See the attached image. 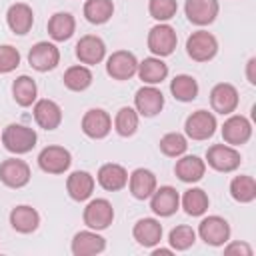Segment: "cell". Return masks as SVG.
I'll use <instances>...</instances> for the list:
<instances>
[{
  "label": "cell",
  "instance_id": "1",
  "mask_svg": "<svg viewBox=\"0 0 256 256\" xmlns=\"http://www.w3.org/2000/svg\"><path fill=\"white\" fill-rule=\"evenodd\" d=\"M0 140H2V144H4V148H6L8 152H12V154L18 156V154L30 152V150L36 146L38 134H36L34 128H30V126H26V124L12 122V124H8V126L2 130Z\"/></svg>",
  "mask_w": 256,
  "mask_h": 256
},
{
  "label": "cell",
  "instance_id": "2",
  "mask_svg": "<svg viewBox=\"0 0 256 256\" xmlns=\"http://www.w3.org/2000/svg\"><path fill=\"white\" fill-rule=\"evenodd\" d=\"M146 44H148V50L152 52V56L166 58V56H170L176 50L178 34H176V30L168 22H158L156 26L150 28Z\"/></svg>",
  "mask_w": 256,
  "mask_h": 256
},
{
  "label": "cell",
  "instance_id": "3",
  "mask_svg": "<svg viewBox=\"0 0 256 256\" xmlns=\"http://www.w3.org/2000/svg\"><path fill=\"white\" fill-rule=\"evenodd\" d=\"M186 54L194 62H210L218 54V40L208 30H196L186 38Z\"/></svg>",
  "mask_w": 256,
  "mask_h": 256
},
{
  "label": "cell",
  "instance_id": "4",
  "mask_svg": "<svg viewBox=\"0 0 256 256\" xmlns=\"http://www.w3.org/2000/svg\"><path fill=\"white\" fill-rule=\"evenodd\" d=\"M218 128V122H216V116L214 112H208L204 108L200 110H194L186 122H184V134L186 138L190 140H196V142H202V140H208L214 136Z\"/></svg>",
  "mask_w": 256,
  "mask_h": 256
},
{
  "label": "cell",
  "instance_id": "5",
  "mask_svg": "<svg viewBox=\"0 0 256 256\" xmlns=\"http://www.w3.org/2000/svg\"><path fill=\"white\" fill-rule=\"evenodd\" d=\"M230 234L232 230H230L228 220L218 214L202 218L198 224V232H196V236H200V240H204V244L208 246H224L230 240Z\"/></svg>",
  "mask_w": 256,
  "mask_h": 256
},
{
  "label": "cell",
  "instance_id": "6",
  "mask_svg": "<svg viewBox=\"0 0 256 256\" xmlns=\"http://www.w3.org/2000/svg\"><path fill=\"white\" fill-rule=\"evenodd\" d=\"M212 170L216 172H234L240 168L242 156L236 150V146L230 144H212L206 150V160H204Z\"/></svg>",
  "mask_w": 256,
  "mask_h": 256
},
{
  "label": "cell",
  "instance_id": "7",
  "mask_svg": "<svg viewBox=\"0 0 256 256\" xmlns=\"http://www.w3.org/2000/svg\"><path fill=\"white\" fill-rule=\"evenodd\" d=\"M82 220L90 230H106L112 222H114V208L112 202L106 198H94L86 204L84 212H82Z\"/></svg>",
  "mask_w": 256,
  "mask_h": 256
},
{
  "label": "cell",
  "instance_id": "8",
  "mask_svg": "<svg viewBox=\"0 0 256 256\" xmlns=\"http://www.w3.org/2000/svg\"><path fill=\"white\" fill-rule=\"evenodd\" d=\"M72 164V154L68 148L50 144L40 150L38 154V166L46 174H64Z\"/></svg>",
  "mask_w": 256,
  "mask_h": 256
},
{
  "label": "cell",
  "instance_id": "9",
  "mask_svg": "<svg viewBox=\"0 0 256 256\" xmlns=\"http://www.w3.org/2000/svg\"><path fill=\"white\" fill-rule=\"evenodd\" d=\"M28 64L36 72L54 70L60 64V50H58V46L54 42H48V40L36 42L30 48V52H28Z\"/></svg>",
  "mask_w": 256,
  "mask_h": 256
},
{
  "label": "cell",
  "instance_id": "10",
  "mask_svg": "<svg viewBox=\"0 0 256 256\" xmlns=\"http://www.w3.org/2000/svg\"><path fill=\"white\" fill-rule=\"evenodd\" d=\"M138 70V58L130 50H116L106 58V74L112 80H130Z\"/></svg>",
  "mask_w": 256,
  "mask_h": 256
},
{
  "label": "cell",
  "instance_id": "11",
  "mask_svg": "<svg viewBox=\"0 0 256 256\" xmlns=\"http://www.w3.org/2000/svg\"><path fill=\"white\" fill-rule=\"evenodd\" d=\"M32 178L28 162L20 158H6L0 162V182L8 188H24Z\"/></svg>",
  "mask_w": 256,
  "mask_h": 256
},
{
  "label": "cell",
  "instance_id": "12",
  "mask_svg": "<svg viewBox=\"0 0 256 256\" xmlns=\"http://www.w3.org/2000/svg\"><path fill=\"white\" fill-rule=\"evenodd\" d=\"M238 102H240V96H238V90L234 84L230 82H218L216 86H212L210 90V106L216 114H222V116H228V114H234L236 108H238Z\"/></svg>",
  "mask_w": 256,
  "mask_h": 256
},
{
  "label": "cell",
  "instance_id": "13",
  "mask_svg": "<svg viewBox=\"0 0 256 256\" xmlns=\"http://www.w3.org/2000/svg\"><path fill=\"white\" fill-rule=\"evenodd\" d=\"M134 108L140 116L144 118H154L156 114L162 112L164 108V94L160 88L156 86H150V84H144L142 88L136 90L134 94Z\"/></svg>",
  "mask_w": 256,
  "mask_h": 256
},
{
  "label": "cell",
  "instance_id": "14",
  "mask_svg": "<svg viewBox=\"0 0 256 256\" xmlns=\"http://www.w3.org/2000/svg\"><path fill=\"white\" fill-rule=\"evenodd\" d=\"M82 132L92 140H102L112 130V116L104 108H90L84 112L80 122Z\"/></svg>",
  "mask_w": 256,
  "mask_h": 256
},
{
  "label": "cell",
  "instance_id": "15",
  "mask_svg": "<svg viewBox=\"0 0 256 256\" xmlns=\"http://www.w3.org/2000/svg\"><path fill=\"white\" fill-rule=\"evenodd\" d=\"M220 132H222V140L226 144H230V146H242L252 136V124L242 114H228V118L224 120Z\"/></svg>",
  "mask_w": 256,
  "mask_h": 256
},
{
  "label": "cell",
  "instance_id": "16",
  "mask_svg": "<svg viewBox=\"0 0 256 256\" xmlns=\"http://www.w3.org/2000/svg\"><path fill=\"white\" fill-rule=\"evenodd\" d=\"M76 58L84 66H94L100 64L106 58V44L100 36L96 34H86L76 42Z\"/></svg>",
  "mask_w": 256,
  "mask_h": 256
},
{
  "label": "cell",
  "instance_id": "17",
  "mask_svg": "<svg viewBox=\"0 0 256 256\" xmlns=\"http://www.w3.org/2000/svg\"><path fill=\"white\" fill-rule=\"evenodd\" d=\"M220 12L218 0H186L184 4V14L188 22L194 26H208L216 20Z\"/></svg>",
  "mask_w": 256,
  "mask_h": 256
},
{
  "label": "cell",
  "instance_id": "18",
  "mask_svg": "<svg viewBox=\"0 0 256 256\" xmlns=\"http://www.w3.org/2000/svg\"><path fill=\"white\" fill-rule=\"evenodd\" d=\"M180 208V194L174 186H160L152 192L150 196V210L160 216V218H168L172 214H176V210Z\"/></svg>",
  "mask_w": 256,
  "mask_h": 256
},
{
  "label": "cell",
  "instance_id": "19",
  "mask_svg": "<svg viewBox=\"0 0 256 256\" xmlns=\"http://www.w3.org/2000/svg\"><path fill=\"white\" fill-rule=\"evenodd\" d=\"M32 114H34V122L42 130H56L62 124V108L58 102L50 98L36 100L32 106Z\"/></svg>",
  "mask_w": 256,
  "mask_h": 256
},
{
  "label": "cell",
  "instance_id": "20",
  "mask_svg": "<svg viewBox=\"0 0 256 256\" xmlns=\"http://www.w3.org/2000/svg\"><path fill=\"white\" fill-rule=\"evenodd\" d=\"M174 174L180 182L186 184L200 182L206 174V162L196 154H182L174 164Z\"/></svg>",
  "mask_w": 256,
  "mask_h": 256
},
{
  "label": "cell",
  "instance_id": "21",
  "mask_svg": "<svg viewBox=\"0 0 256 256\" xmlns=\"http://www.w3.org/2000/svg\"><path fill=\"white\" fill-rule=\"evenodd\" d=\"M70 250L74 256H94L106 250V238L100 236L96 230H80L74 234Z\"/></svg>",
  "mask_w": 256,
  "mask_h": 256
},
{
  "label": "cell",
  "instance_id": "22",
  "mask_svg": "<svg viewBox=\"0 0 256 256\" xmlns=\"http://www.w3.org/2000/svg\"><path fill=\"white\" fill-rule=\"evenodd\" d=\"M6 24L16 36H24L34 26V12L26 2H14L6 10Z\"/></svg>",
  "mask_w": 256,
  "mask_h": 256
},
{
  "label": "cell",
  "instance_id": "23",
  "mask_svg": "<svg viewBox=\"0 0 256 256\" xmlns=\"http://www.w3.org/2000/svg\"><path fill=\"white\" fill-rule=\"evenodd\" d=\"M130 194L136 200H148L152 196V192L158 188V180L156 174L148 168H136L132 170V174H128V184Z\"/></svg>",
  "mask_w": 256,
  "mask_h": 256
},
{
  "label": "cell",
  "instance_id": "24",
  "mask_svg": "<svg viewBox=\"0 0 256 256\" xmlns=\"http://www.w3.org/2000/svg\"><path fill=\"white\" fill-rule=\"evenodd\" d=\"M96 180L106 192H118L128 184V170L122 164L108 162V164H102L98 168Z\"/></svg>",
  "mask_w": 256,
  "mask_h": 256
},
{
  "label": "cell",
  "instance_id": "25",
  "mask_svg": "<svg viewBox=\"0 0 256 256\" xmlns=\"http://www.w3.org/2000/svg\"><path fill=\"white\" fill-rule=\"evenodd\" d=\"M94 186H96V180L90 172L86 170H74L70 172V176L66 178V192L72 200L76 202H84L92 196L94 192Z\"/></svg>",
  "mask_w": 256,
  "mask_h": 256
},
{
  "label": "cell",
  "instance_id": "26",
  "mask_svg": "<svg viewBox=\"0 0 256 256\" xmlns=\"http://www.w3.org/2000/svg\"><path fill=\"white\" fill-rule=\"evenodd\" d=\"M8 220H10L12 230H16L18 234H32L40 226V214H38V210L32 208V206H28V204L14 206L10 210Z\"/></svg>",
  "mask_w": 256,
  "mask_h": 256
},
{
  "label": "cell",
  "instance_id": "27",
  "mask_svg": "<svg viewBox=\"0 0 256 256\" xmlns=\"http://www.w3.org/2000/svg\"><path fill=\"white\" fill-rule=\"evenodd\" d=\"M162 224H160V220H156V218H140L136 224H134V228H132V236H134V240L140 244V246H144V248H154V246H158L160 244V240H162Z\"/></svg>",
  "mask_w": 256,
  "mask_h": 256
},
{
  "label": "cell",
  "instance_id": "28",
  "mask_svg": "<svg viewBox=\"0 0 256 256\" xmlns=\"http://www.w3.org/2000/svg\"><path fill=\"white\" fill-rule=\"evenodd\" d=\"M136 74L144 84L156 86L168 78V64L158 56H148L142 62H138Z\"/></svg>",
  "mask_w": 256,
  "mask_h": 256
},
{
  "label": "cell",
  "instance_id": "29",
  "mask_svg": "<svg viewBox=\"0 0 256 256\" xmlns=\"http://www.w3.org/2000/svg\"><path fill=\"white\" fill-rule=\"evenodd\" d=\"M48 36L54 42H66L76 32V20L70 12H54L48 18Z\"/></svg>",
  "mask_w": 256,
  "mask_h": 256
},
{
  "label": "cell",
  "instance_id": "30",
  "mask_svg": "<svg viewBox=\"0 0 256 256\" xmlns=\"http://www.w3.org/2000/svg\"><path fill=\"white\" fill-rule=\"evenodd\" d=\"M198 92H200V86L196 78L190 74H176L170 80V94L178 102H192L198 98Z\"/></svg>",
  "mask_w": 256,
  "mask_h": 256
},
{
  "label": "cell",
  "instance_id": "31",
  "mask_svg": "<svg viewBox=\"0 0 256 256\" xmlns=\"http://www.w3.org/2000/svg\"><path fill=\"white\" fill-rule=\"evenodd\" d=\"M12 98H14V102H16L18 106H22V108L32 106V104L36 102V98H38V86H36L34 78H30V76H26V74L18 76V78L12 82Z\"/></svg>",
  "mask_w": 256,
  "mask_h": 256
},
{
  "label": "cell",
  "instance_id": "32",
  "mask_svg": "<svg viewBox=\"0 0 256 256\" xmlns=\"http://www.w3.org/2000/svg\"><path fill=\"white\" fill-rule=\"evenodd\" d=\"M180 206L184 208V212L188 216H202V214H206V210L210 206V198L202 188L192 186L180 196Z\"/></svg>",
  "mask_w": 256,
  "mask_h": 256
},
{
  "label": "cell",
  "instance_id": "33",
  "mask_svg": "<svg viewBox=\"0 0 256 256\" xmlns=\"http://www.w3.org/2000/svg\"><path fill=\"white\" fill-rule=\"evenodd\" d=\"M92 80H94V76H92L90 68L84 64H74V66L66 68L64 76H62L64 86L72 92H84L86 88H90Z\"/></svg>",
  "mask_w": 256,
  "mask_h": 256
},
{
  "label": "cell",
  "instance_id": "34",
  "mask_svg": "<svg viewBox=\"0 0 256 256\" xmlns=\"http://www.w3.org/2000/svg\"><path fill=\"white\" fill-rule=\"evenodd\" d=\"M84 18L90 24H106L114 16V2L112 0H86L84 2Z\"/></svg>",
  "mask_w": 256,
  "mask_h": 256
},
{
  "label": "cell",
  "instance_id": "35",
  "mask_svg": "<svg viewBox=\"0 0 256 256\" xmlns=\"http://www.w3.org/2000/svg\"><path fill=\"white\" fill-rule=\"evenodd\" d=\"M138 122H140V114L136 112V108H132V106H122V108L116 112L112 124H114V130H116L118 136L130 138V136L136 134Z\"/></svg>",
  "mask_w": 256,
  "mask_h": 256
},
{
  "label": "cell",
  "instance_id": "36",
  "mask_svg": "<svg viewBox=\"0 0 256 256\" xmlns=\"http://www.w3.org/2000/svg\"><path fill=\"white\" fill-rule=\"evenodd\" d=\"M230 196L240 204H250L256 200V180L248 174L234 176L230 180Z\"/></svg>",
  "mask_w": 256,
  "mask_h": 256
},
{
  "label": "cell",
  "instance_id": "37",
  "mask_svg": "<svg viewBox=\"0 0 256 256\" xmlns=\"http://www.w3.org/2000/svg\"><path fill=\"white\" fill-rule=\"evenodd\" d=\"M158 146H160V152L164 156L178 158V156L186 154V150H188V138L182 132H168V134H164L160 138Z\"/></svg>",
  "mask_w": 256,
  "mask_h": 256
},
{
  "label": "cell",
  "instance_id": "38",
  "mask_svg": "<svg viewBox=\"0 0 256 256\" xmlns=\"http://www.w3.org/2000/svg\"><path fill=\"white\" fill-rule=\"evenodd\" d=\"M194 242H196V230L188 224H178L168 234V244L176 252H184V250L192 248Z\"/></svg>",
  "mask_w": 256,
  "mask_h": 256
},
{
  "label": "cell",
  "instance_id": "39",
  "mask_svg": "<svg viewBox=\"0 0 256 256\" xmlns=\"http://www.w3.org/2000/svg\"><path fill=\"white\" fill-rule=\"evenodd\" d=\"M148 12L156 22H168L176 16L178 2L176 0H150L148 2Z\"/></svg>",
  "mask_w": 256,
  "mask_h": 256
},
{
  "label": "cell",
  "instance_id": "40",
  "mask_svg": "<svg viewBox=\"0 0 256 256\" xmlns=\"http://www.w3.org/2000/svg\"><path fill=\"white\" fill-rule=\"evenodd\" d=\"M20 66V52L12 44H0V74H8Z\"/></svg>",
  "mask_w": 256,
  "mask_h": 256
},
{
  "label": "cell",
  "instance_id": "41",
  "mask_svg": "<svg viewBox=\"0 0 256 256\" xmlns=\"http://www.w3.org/2000/svg\"><path fill=\"white\" fill-rule=\"evenodd\" d=\"M224 254L232 256V254H238V256H252V246L246 244V242H226L224 244Z\"/></svg>",
  "mask_w": 256,
  "mask_h": 256
},
{
  "label": "cell",
  "instance_id": "42",
  "mask_svg": "<svg viewBox=\"0 0 256 256\" xmlns=\"http://www.w3.org/2000/svg\"><path fill=\"white\" fill-rule=\"evenodd\" d=\"M254 68H256V58L252 56L248 62H246V78L252 86H256V74H254Z\"/></svg>",
  "mask_w": 256,
  "mask_h": 256
},
{
  "label": "cell",
  "instance_id": "43",
  "mask_svg": "<svg viewBox=\"0 0 256 256\" xmlns=\"http://www.w3.org/2000/svg\"><path fill=\"white\" fill-rule=\"evenodd\" d=\"M174 250L172 248H156L154 246V250H152V256H160V254H164V256H170Z\"/></svg>",
  "mask_w": 256,
  "mask_h": 256
}]
</instances>
